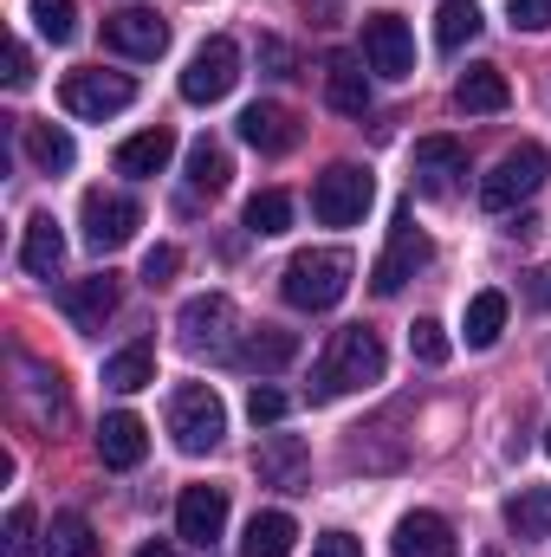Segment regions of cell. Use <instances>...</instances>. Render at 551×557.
I'll return each instance as SVG.
<instances>
[{
    "instance_id": "cell-1",
    "label": "cell",
    "mask_w": 551,
    "mask_h": 557,
    "mask_svg": "<svg viewBox=\"0 0 551 557\" xmlns=\"http://www.w3.org/2000/svg\"><path fill=\"white\" fill-rule=\"evenodd\" d=\"M383 370H390V350H383V337H377L370 324H344V331L331 337L325 363H318V383H311V396H318V403H331V396L370 389V383H383Z\"/></svg>"
},
{
    "instance_id": "cell-2",
    "label": "cell",
    "mask_w": 551,
    "mask_h": 557,
    "mask_svg": "<svg viewBox=\"0 0 551 557\" xmlns=\"http://www.w3.org/2000/svg\"><path fill=\"white\" fill-rule=\"evenodd\" d=\"M175 331H182V350H188V357L241 363L247 324H241V311H234V298H228V292H201V298H188V305H182V318H175Z\"/></svg>"
},
{
    "instance_id": "cell-3",
    "label": "cell",
    "mask_w": 551,
    "mask_h": 557,
    "mask_svg": "<svg viewBox=\"0 0 551 557\" xmlns=\"http://www.w3.org/2000/svg\"><path fill=\"white\" fill-rule=\"evenodd\" d=\"M279 292L292 311H331L344 292H351V253L344 247H311L298 253L285 273H279Z\"/></svg>"
},
{
    "instance_id": "cell-4",
    "label": "cell",
    "mask_w": 551,
    "mask_h": 557,
    "mask_svg": "<svg viewBox=\"0 0 551 557\" xmlns=\"http://www.w3.org/2000/svg\"><path fill=\"white\" fill-rule=\"evenodd\" d=\"M169 434H175L182 454H215L221 434H228V403L208 383H182L169 396Z\"/></svg>"
},
{
    "instance_id": "cell-5",
    "label": "cell",
    "mask_w": 551,
    "mask_h": 557,
    "mask_svg": "<svg viewBox=\"0 0 551 557\" xmlns=\"http://www.w3.org/2000/svg\"><path fill=\"white\" fill-rule=\"evenodd\" d=\"M59 104H65L72 117H85V124H105V117H118V111H131V104H137V85H131L124 72L85 65V72H65Z\"/></svg>"
},
{
    "instance_id": "cell-6",
    "label": "cell",
    "mask_w": 551,
    "mask_h": 557,
    "mask_svg": "<svg viewBox=\"0 0 551 557\" xmlns=\"http://www.w3.org/2000/svg\"><path fill=\"white\" fill-rule=\"evenodd\" d=\"M539 188H546V149H539V143H519V149H506V156L480 175V208L506 214V208L532 201Z\"/></svg>"
},
{
    "instance_id": "cell-7",
    "label": "cell",
    "mask_w": 551,
    "mask_h": 557,
    "mask_svg": "<svg viewBox=\"0 0 551 557\" xmlns=\"http://www.w3.org/2000/svg\"><path fill=\"white\" fill-rule=\"evenodd\" d=\"M370 201H377V182H370V169H357V162H331V169L318 175V188H311V214H318L325 227H357Z\"/></svg>"
},
{
    "instance_id": "cell-8",
    "label": "cell",
    "mask_w": 551,
    "mask_h": 557,
    "mask_svg": "<svg viewBox=\"0 0 551 557\" xmlns=\"http://www.w3.org/2000/svg\"><path fill=\"white\" fill-rule=\"evenodd\" d=\"M234 85H241V46H234L228 33L201 39L195 59H188V72H182V98H188V104H221Z\"/></svg>"
},
{
    "instance_id": "cell-9",
    "label": "cell",
    "mask_w": 551,
    "mask_h": 557,
    "mask_svg": "<svg viewBox=\"0 0 551 557\" xmlns=\"http://www.w3.org/2000/svg\"><path fill=\"white\" fill-rule=\"evenodd\" d=\"M78 227H85V247H91V253H118V247H131V234L143 227V208L131 195L91 188L85 208H78Z\"/></svg>"
},
{
    "instance_id": "cell-10",
    "label": "cell",
    "mask_w": 551,
    "mask_h": 557,
    "mask_svg": "<svg viewBox=\"0 0 551 557\" xmlns=\"http://www.w3.org/2000/svg\"><path fill=\"white\" fill-rule=\"evenodd\" d=\"M254 473H260V486H273V493H311V447H305L298 434H260Z\"/></svg>"
},
{
    "instance_id": "cell-11",
    "label": "cell",
    "mask_w": 551,
    "mask_h": 557,
    "mask_svg": "<svg viewBox=\"0 0 551 557\" xmlns=\"http://www.w3.org/2000/svg\"><path fill=\"white\" fill-rule=\"evenodd\" d=\"M428 267V234L415 227L409 214H396V227H390V247H383V260L370 267V285L383 292V298H396L415 273Z\"/></svg>"
},
{
    "instance_id": "cell-12",
    "label": "cell",
    "mask_w": 551,
    "mask_h": 557,
    "mask_svg": "<svg viewBox=\"0 0 551 557\" xmlns=\"http://www.w3.org/2000/svg\"><path fill=\"white\" fill-rule=\"evenodd\" d=\"M364 65L377 78H409L415 72V33L396 13H370L364 20Z\"/></svg>"
},
{
    "instance_id": "cell-13",
    "label": "cell",
    "mask_w": 551,
    "mask_h": 557,
    "mask_svg": "<svg viewBox=\"0 0 551 557\" xmlns=\"http://www.w3.org/2000/svg\"><path fill=\"white\" fill-rule=\"evenodd\" d=\"M175 532L208 552V545L228 532V486H182V499H175Z\"/></svg>"
},
{
    "instance_id": "cell-14",
    "label": "cell",
    "mask_w": 551,
    "mask_h": 557,
    "mask_svg": "<svg viewBox=\"0 0 551 557\" xmlns=\"http://www.w3.org/2000/svg\"><path fill=\"white\" fill-rule=\"evenodd\" d=\"M105 46L124 52V59H162V46H169V20L149 13V7H124V13L105 20Z\"/></svg>"
},
{
    "instance_id": "cell-15",
    "label": "cell",
    "mask_w": 551,
    "mask_h": 557,
    "mask_svg": "<svg viewBox=\"0 0 551 557\" xmlns=\"http://www.w3.org/2000/svg\"><path fill=\"white\" fill-rule=\"evenodd\" d=\"M59 305H65V318H72L78 331H105V324L118 318V305H124V285H118L111 273L72 278V285L59 292Z\"/></svg>"
},
{
    "instance_id": "cell-16",
    "label": "cell",
    "mask_w": 551,
    "mask_h": 557,
    "mask_svg": "<svg viewBox=\"0 0 551 557\" xmlns=\"http://www.w3.org/2000/svg\"><path fill=\"white\" fill-rule=\"evenodd\" d=\"M461 175H467V149L454 137H421L415 143V188L421 195H454L461 188Z\"/></svg>"
},
{
    "instance_id": "cell-17",
    "label": "cell",
    "mask_w": 551,
    "mask_h": 557,
    "mask_svg": "<svg viewBox=\"0 0 551 557\" xmlns=\"http://www.w3.org/2000/svg\"><path fill=\"white\" fill-rule=\"evenodd\" d=\"M241 143L260 149V156H285V149L298 143V117H292L285 104H247V111H241Z\"/></svg>"
},
{
    "instance_id": "cell-18",
    "label": "cell",
    "mask_w": 551,
    "mask_h": 557,
    "mask_svg": "<svg viewBox=\"0 0 551 557\" xmlns=\"http://www.w3.org/2000/svg\"><path fill=\"white\" fill-rule=\"evenodd\" d=\"M325 98H331L338 117H364L370 111V78H364V65L351 52H331L325 59Z\"/></svg>"
},
{
    "instance_id": "cell-19",
    "label": "cell",
    "mask_w": 551,
    "mask_h": 557,
    "mask_svg": "<svg viewBox=\"0 0 551 557\" xmlns=\"http://www.w3.org/2000/svg\"><path fill=\"white\" fill-rule=\"evenodd\" d=\"M454 104H461L467 117H493V111H506V104H513L506 72H500V65H467L461 85H454Z\"/></svg>"
},
{
    "instance_id": "cell-20",
    "label": "cell",
    "mask_w": 551,
    "mask_h": 557,
    "mask_svg": "<svg viewBox=\"0 0 551 557\" xmlns=\"http://www.w3.org/2000/svg\"><path fill=\"white\" fill-rule=\"evenodd\" d=\"M20 267H26L33 278H52L59 267H65V234H59V221H52V214H33V221H26Z\"/></svg>"
},
{
    "instance_id": "cell-21",
    "label": "cell",
    "mask_w": 551,
    "mask_h": 557,
    "mask_svg": "<svg viewBox=\"0 0 551 557\" xmlns=\"http://www.w3.org/2000/svg\"><path fill=\"white\" fill-rule=\"evenodd\" d=\"M396 557H454V525L441 512H409L396 525Z\"/></svg>"
},
{
    "instance_id": "cell-22",
    "label": "cell",
    "mask_w": 551,
    "mask_h": 557,
    "mask_svg": "<svg viewBox=\"0 0 551 557\" xmlns=\"http://www.w3.org/2000/svg\"><path fill=\"white\" fill-rule=\"evenodd\" d=\"M98 454H105V467H137L143 454H149V428H143L137 416H105Z\"/></svg>"
},
{
    "instance_id": "cell-23",
    "label": "cell",
    "mask_w": 551,
    "mask_h": 557,
    "mask_svg": "<svg viewBox=\"0 0 551 557\" xmlns=\"http://www.w3.org/2000/svg\"><path fill=\"white\" fill-rule=\"evenodd\" d=\"M20 137H26V156H33V169H46V175H65V169L78 162V143L65 137L59 124H20Z\"/></svg>"
},
{
    "instance_id": "cell-24",
    "label": "cell",
    "mask_w": 551,
    "mask_h": 557,
    "mask_svg": "<svg viewBox=\"0 0 551 557\" xmlns=\"http://www.w3.org/2000/svg\"><path fill=\"white\" fill-rule=\"evenodd\" d=\"M156 383V350L149 344H131V350H118V357H105V389H118V396H137Z\"/></svg>"
},
{
    "instance_id": "cell-25",
    "label": "cell",
    "mask_w": 551,
    "mask_h": 557,
    "mask_svg": "<svg viewBox=\"0 0 551 557\" xmlns=\"http://www.w3.org/2000/svg\"><path fill=\"white\" fill-rule=\"evenodd\" d=\"M169 156H175V137L156 124V131H137V137L118 149V169H124V175H162Z\"/></svg>"
},
{
    "instance_id": "cell-26",
    "label": "cell",
    "mask_w": 551,
    "mask_h": 557,
    "mask_svg": "<svg viewBox=\"0 0 551 557\" xmlns=\"http://www.w3.org/2000/svg\"><path fill=\"white\" fill-rule=\"evenodd\" d=\"M506 525L513 539H551V486H519L506 499Z\"/></svg>"
},
{
    "instance_id": "cell-27",
    "label": "cell",
    "mask_w": 551,
    "mask_h": 557,
    "mask_svg": "<svg viewBox=\"0 0 551 557\" xmlns=\"http://www.w3.org/2000/svg\"><path fill=\"white\" fill-rule=\"evenodd\" d=\"M506 331V292H474L467 298V350H493Z\"/></svg>"
},
{
    "instance_id": "cell-28",
    "label": "cell",
    "mask_w": 551,
    "mask_h": 557,
    "mask_svg": "<svg viewBox=\"0 0 551 557\" xmlns=\"http://www.w3.org/2000/svg\"><path fill=\"white\" fill-rule=\"evenodd\" d=\"M228 182H234V162H228V149H221L215 137H201L195 149H188V188H195V195H221Z\"/></svg>"
},
{
    "instance_id": "cell-29",
    "label": "cell",
    "mask_w": 551,
    "mask_h": 557,
    "mask_svg": "<svg viewBox=\"0 0 551 557\" xmlns=\"http://www.w3.org/2000/svg\"><path fill=\"white\" fill-rule=\"evenodd\" d=\"M292 539H298V525L285 512H254V525L241 539V557H292Z\"/></svg>"
},
{
    "instance_id": "cell-30",
    "label": "cell",
    "mask_w": 551,
    "mask_h": 557,
    "mask_svg": "<svg viewBox=\"0 0 551 557\" xmlns=\"http://www.w3.org/2000/svg\"><path fill=\"white\" fill-rule=\"evenodd\" d=\"M292 357H298V337H292V331H273V324L247 331V344H241V363H247V370H285Z\"/></svg>"
},
{
    "instance_id": "cell-31",
    "label": "cell",
    "mask_w": 551,
    "mask_h": 557,
    "mask_svg": "<svg viewBox=\"0 0 551 557\" xmlns=\"http://www.w3.org/2000/svg\"><path fill=\"white\" fill-rule=\"evenodd\" d=\"M480 26H487V20H480L474 0H441V13H434V46H441V52H461L467 39H480Z\"/></svg>"
},
{
    "instance_id": "cell-32",
    "label": "cell",
    "mask_w": 551,
    "mask_h": 557,
    "mask_svg": "<svg viewBox=\"0 0 551 557\" xmlns=\"http://www.w3.org/2000/svg\"><path fill=\"white\" fill-rule=\"evenodd\" d=\"M26 13H33L39 39H52V46H72L78 39V7L72 0H26Z\"/></svg>"
},
{
    "instance_id": "cell-33",
    "label": "cell",
    "mask_w": 551,
    "mask_h": 557,
    "mask_svg": "<svg viewBox=\"0 0 551 557\" xmlns=\"http://www.w3.org/2000/svg\"><path fill=\"white\" fill-rule=\"evenodd\" d=\"M292 227V195H279V188H260L254 201H247V234H260V240H273Z\"/></svg>"
},
{
    "instance_id": "cell-34",
    "label": "cell",
    "mask_w": 551,
    "mask_h": 557,
    "mask_svg": "<svg viewBox=\"0 0 551 557\" xmlns=\"http://www.w3.org/2000/svg\"><path fill=\"white\" fill-rule=\"evenodd\" d=\"M52 557H98V532H91V519L59 512V519H52Z\"/></svg>"
},
{
    "instance_id": "cell-35",
    "label": "cell",
    "mask_w": 551,
    "mask_h": 557,
    "mask_svg": "<svg viewBox=\"0 0 551 557\" xmlns=\"http://www.w3.org/2000/svg\"><path fill=\"white\" fill-rule=\"evenodd\" d=\"M409 350H415V363H448V331H441L434 318H415L409 324Z\"/></svg>"
},
{
    "instance_id": "cell-36",
    "label": "cell",
    "mask_w": 551,
    "mask_h": 557,
    "mask_svg": "<svg viewBox=\"0 0 551 557\" xmlns=\"http://www.w3.org/2000/svg\"><path fill=\"white\" fill-rule=\"evenodd\" d=\"M285 389H273V383H254V396H247V416H254V428H273V421H285Z\"/></svg>"
},
{
    "instance_id": "cell-37",
    "label": "cell",
    "mask_w": 551,
    "mask_h": 557,
    "mask_svg": "<svg viewBox=\"0 0 551 557\" xmlns=\"http://www.w3.org/2000/svg\"><path fill=\"white\" fill-rule=\"evenodd\" d=\"M7 557H33V506L7 512Z\"/></svg>"
},
{
    "instance_id": "cell-38",
    "label": "cell",
    "mask_w": 551,
    "mask_h": 557,
    "mask_svg": "<svg viewBox=\"0 0 551 557\" xmlns=\"http://www.w3.org/2000/svg\"><path fill=\"white\" fill-rule=\"evenodd\" d=\"M506 13H513L519 33H546L551 26V0H506Z\"/></svg>"
},
{
    "instance_id": "cell-39",
    "label": "cell",
    "mask_w": 551,
    "mask_h": 557,
    "mask_svg": "<svg viewBox=\"0 0 551 557\" xmlns=\"http://www.w3.org/2000/svg\"><path fill=\"white\" fill-rule=\"evenodd\" d=\"M175 267H182V253H175V247H149V253H143V285H169Z\"/></svg>"
},
{
    "instance_id": "cell-40",
    "label": "cell",
    "mask_w": 551,
    "mask_h": 557,
    "mask_svg": "<svg viewBox=\"0 0 551 557\" xmlns=\"http://www.w3.org/2000/svg\"><path fill=\"white\" fill-rule=\"evenodd\" d=\"M260 65H267L273 78H298V52H292L285 39H260Z\"/></svg>"
},
{
    "instance_id": "cell-41",
    "label": "cell",
    "mask_w": 551,
    "mask_h": 557,
    "mask_svg": "<svg viewBox=\"0 0 551 557\" xmlns=\"http://www.w3.org/2000/svg\"><path fill=\"white\" fill-rule=\"evenodd\" d=\"M311 557H364V545H357L351 532H325V539L311 545Z\"/></svg>"
},
{
    "instance_id": "cell-42",
    "label": "cell",
    "mask_w": 551,
    "mask_h": 557,
    "mask_svg": "<svg viewBox=\"0 0 551 557\" xmlns=\"http://www.w3.org/2000/svg\"><path fill=\"white\" fill-rule=\"evenodd\" d=\"M7 85H13V91H20V85H33V52H26L20 39H13V52H7Z\"/></svg>"
},
{
    "instance_id": "cell-43",
    "label": "cell",
    "mask_w": 551,
    "mask_h": 557,
    "mask_svg": "<svg viewBox=\"0 0 551 557\" xmlns=\"http://www.w3.org/2000/svg\"><path fill=\"white\" fill-rule=\"evenodd\" d=\"M526 292H532V305H539V311H551V267H539V273L526 278Z\"/></svg>"
},
{
    "instance_id": "cell-44",
    "label": "cell",
    "mask_w": 551,
    "mask_h": 557,
    "mask_svg": "<svg viewBox=\"0 0 551 557\" xmlns=\"http://www.w3.org/2000/svg\"><path fill=\"white\" fill-rule=\"evenodd\" d=\"M137 557H175V552H169V545H143Z\"/></svg>"
},
{
    "instance_id": "cell-45",
    "label": "cell",
    "mask_w": 551,
    "mask_h": 557,
    "mask_svg": "<svg viewBox=\"0 0 551 557\" xmlns=\"http://www.w3.org/2000/svg\"><path fill=\"white\" fill-rule=\"evenodd\" d=\"M546 454H551V421H546Z\"/></svg>"
}]
</instances>
